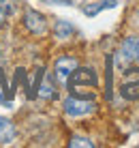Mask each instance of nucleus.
<instances>
[{"label": "nucleus", "instance_id": "obj_1", "mask_svg": "<svg viewBox=\"0 0 139 148\" xmlns=\"http://www.w3.org/2000/svg\"><path fill=\"white\" fill-rule=\"evenodd\" d=\"M66 82H69V88L73 90V92L77 88H96V84H99L94 71H92V69H79V67L69 75Z\"/></svg>", "mask_w": 139, "mask_h": 148}, {"label": "nucleus", "instance_id": "obj_2", "mask_svg": "<svg viewBox=\"0 0 139 148\" xmlns=\"http://www.w3.org/2000/svg\"><path fill=\"white\" fill-rule=\"evenodd\" d=\"M64 112L69 116H73V118H79V116H88L92 112L96 110V103L90 99H77V97H69V99H64L62 103Z\"/></svg>", "mask_w": 139, "mask_h": 148}, {"label": "nucleus", "instance_id": "obj_3", "mask_svg": "<svg viewBox=\"0 0 139 148\" xmlns=\"http://www.w3.org/2000/svg\"><path fill=\"white\" fill-rule=\"evenodd\" d=\"M120 92H122L124 99H131V101L139 99V69L126 71L124 79H122V84H120Z\"/></svg>", "mask_w": 139, "mask_h": 148}, {"label": "nucleus", "instance_id": "obj_4", "mask_svg": "<svg viewBox=\"0 0 139 148\" xmlns=\"http://www.w3.org/2000/svg\"><path fill=\"white\" fill-rule=\"evenodd\" d=\"M24 26L32 34H43L45 30H47V19H45L43 13L34 11V9H28V11L24 13Z\"/></svg>", "mask_w": 139, "mask_h": 148}, {"label": "nucleus", "instance_id": "obj_5", "mask_svg": "<svg viewBox=\"0 0 139 148\" xmlns=\"http://www.w3.org/2000/svg\"><path fill=\"white\" fill-rule=\"evenodd\" d=\"M120 54L126 62L131 64H139V37H126L122 41Z\"/></svg>", "mask_w": 139, "mask_h": 148}, {"label": "nucleus", "instance_id": "obj_6", "mask_svg": "<svg viewBox=\"0 0 139 148\" xmlns=\"http://www.w3.org/2000/svg\"><path fill=\"white\" fill-rule=\"evenodd\" d=\"M77 67H79V64H77V60L73 56H60V58L56 60V75H58L60 82H66L69 75L73 73Z\"/></svg>", "mask_w": 139, "mask_h": 148}, {"label": "nucleus", "instance_id": "obj_7", "mask_svg": "<svg viewBox=\"0 0 139 148\" xmlns=\"http://www.w3.org/2000/svg\"><path fill=\"white\" fill-rule=\"evenodd\" d=\"M15 140V127L4 116H0V144H11Z\"/></svg>", "mask_w": 139, "mask_h": 148}, {"label": "nucleus", "instance_id": "obj_8", "mask_svg": "<svg viewBox=\"0 0 139 148\" xmlns=\"http://www.w3.org/2000/svg\"><path fill=\"white\" fill-rule=\"evenodd\" d=\"M54 34H56V39H71L75 34V28H73V24L71 22H66V19H60V22H56V26H54Z\"/></svg>", "mask_w": 139, "mask_h": 148}, {"label": "nucleus", "instance_id": "obj_9", "mask_svg": "<svg viewBox=\"0 0 139 148\" xmlns=\"http://www.w3.org/2000/svg\"><path fill=\"white\" fill-rule=\"evenodd\" d=\"M111 7H116V0H105V2H99V4H92V7H86L84 9V13L86 15H96L99 11H103V9H111Z\"/></svg>", "mask_w": 139, "mask_h": 148}, {"label": "nucleus", "instance_id": "obj_10", "mask_svg": "<svg viewBox=\"0 0 139 148\" xmlns=\"http://www.w3.org/2000/svg\"><path fill=\"white\" fill-rule=\"evenodd\" d=\"M39 95L43 97V99H54V97H56V90H54V86H51L49 79H45L43 84L39 86Z\"/></svg>", "mask_w": 139, "mask_h": 148}, {"label": "nucleus", "instance_id": "obj_11", "mask_svg": "<svg viewBox=\"0 0 139 148\" xmlns=\"http://www.w3.org/2000/svg\"><path fill=\"white\" fill-rule=\"evenodd\" d=\"M69 146L71 148H77V146H84V148H92L94 144H92V142L88 140V137H71V142H69Z\"/></svg>", "mask_w": 139, "mask_h": 148}, {"label": "nucleus", "instance_id": "obj_12", "mask_svg": "<svg viewBox=\"0 0 139 148\" xmlns=\"http://www.w3.org/2000/svg\"><path fill=\"white\" fill-rule=\"evenodd\" d=\"M2 2V9H4V13H15V0H0Z\"/></svg>", "mask_w": 139, "mask_h": 148}, {"label": "nucleus", "instance_id": "obj_13", "mask_svg": "<svg viewBox=\"0 0 139 148\" xmlns=\"http://www.w3.org/2000/svg\"><path fill=\"white\" fill-rule=\"evenodd\" d=\"M2 26H4V9L0 7V28H2Z\"/></svg>", "mask_w": 139, "mask_h": 148}, {"label": "nucleus", "instance_id": "obj_14", "mask_svg": "<svg viewBox=\"0 0 139 148\" xmlns=\"http://www.w3.org/2000/svg\"><path fill=\"white\" fill-rule=\"evenodd\" d=\"M135 24H137V26H139V11L135 13Z\"/></svg>", "mask_w": 139, "mask_h": 148}]
</instances>
